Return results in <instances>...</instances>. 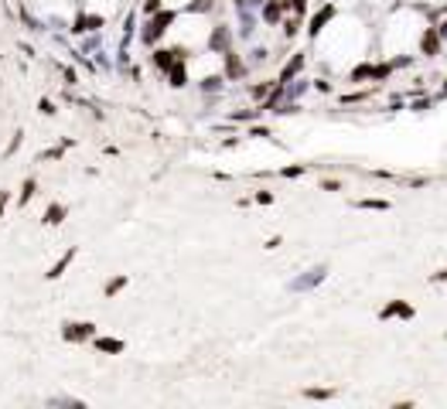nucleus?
<instances>
[{"instance_id": "obj_6", "label": "nucleus", "mask_w": 447, "mask_h": 409, "mask_svg": "<svg viewBox=\"0 0 447 409\" xmlns=\"http://www.w3.org/2000/svg\"><path fill=\"white\" fill-rule=\"evenodd\" d=\"M7 202H10V195H7V191H0V211L7 208Z\"/></svg>"}, {"instance_id": "obj_4", "label": "nucleus", "mask_w": 447, "mask_h": 409, "mask_svg": "<svg viewBox=\"0 0 447 409\" xmlns=\"http://www.w3.org/2000/svg\"><path fill=\"white\" fill-rule=\"evenodd\" d=\"M34 188H38V184H34V181H24V195H21V204L27 202V198H31V195H34Z\"/></svg>"}, {"instance_id": "obj_1", "label": "nucleus", "mask_w": 447, "mask_h": 409, "mask_svg": "<svg viewBox=\"0 0 447 409\" xmlns=\"http://www.w3.org/2000/svg\"><path fill=\"white\" fill-rule=\"evenodd\" d=\"M92 334V324H65V338L69 341H82Z\"/></svg>"}, {"instance_id": "obj_2", "label": "nucleus", "mask_w": 447, "mask_h": 409, "mask_svg": "<svg viewBox=\"0 0 447 409\" xmlns=\"http://www.w3.org/2000/svg\"><path fill=\"white\" fill-rule=\"evenodd\" d=\"M65 218V204H52L48 211H45V225H58Z\"/></svg>"}, {"instance_id": "obj_3", "label": "nucleus", "mask_w": 447, "mask_h": 409, "mask_svg": "<svg viewBox=\"0 0 447 409\" xmlns=\"http://www.w3.org/2000/svg\"><path fill=\"white\" fill-rule=\"evenodd\" d=\"M69 263H72V253H69V256H65V259H62V263H55V266H52V270H48V280H55V276H62V270H65V266H69Z\"/></svg>"}, {"instance_id": "obj_5", "label": "nucleus", "mask_w": 447, "mask_h": 409, "mask_svg": "<svg viewBox=\"0 0 447 409\" xmlns=\"http://www.w3.org/2000/svg\"><path fill=\"white\" fill-rule=\"evenodd\" d=\"M99 348H103V351H120L123 344H120V341H99Z\"/></svg>"}]
</instances>
